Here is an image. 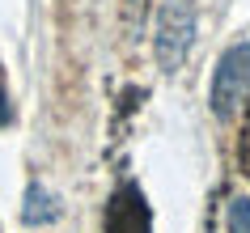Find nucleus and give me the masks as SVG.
I'll use <instances>...</instances> for the list:
<instances>
[{
    "label": "nucleus",
    "mask_w": 250,
    "mask_h": 233,
    "mask_svg": "<svg viewBox=\"0 0 250 233\" xmlns=\"http://www.w3.org/2000/svg\"><path fill=\"white\" fill-rule=\"evenodd\" d=\"M13 119V106H9V89H4V68H0V123Z\"/></svg>",
    "instance_id": "39448f33"
},
{
    "label": "nucleus",
    "mask_w": 250,
    "mask_h": 233,
    "mask_svg": "<svg viewBox=\"0 0 250 233\" xmlns=\"http://www.w3.org/2000/svg\"><path fill=\"white\" fill-rule=\"evenodd\" d=\"M225 220H229V233H250V199H246V195L229 199V212H225Z\"/></svg>",
    "instance_id": "20e7f679"
},
{
    "label": "nucleus",
    "mask_w": 250,
    "mask_h": 233,
    "mask_svg": "<svg viewBox=\"0 0 250 233\" xmlns=\"http://www.w3.org/2000/svg\"><path fill=\"white\" fill-rule=\"evenodd\" d=\"M250 98V39L229 47V51L216 60V72H212V110L216 119H233Z\"/></svg>",
    "instance_id": "f03ea898"
},
{
    "label": "nucleus",
    "mask_w": 250,
    "mask_h": 233,
    "mask_svg": "<svg viewBox=\"0 0 250 233\" xmlns=\"http://www.w3.org/2000/svg\"><path fill=\"white\" fill-rule=\"evenodd\" d=\"M132 4H140V9H145V0H132Z\"/></svg>",
    "instance_id": "423d86ee"
},
{
    "label": "nucleus",
    "mask_w": 250,
    "mask_h": 233,
    "mask_svg": "<svg viewBox=\"0 0 250 233\" xmlns=\"http://www.w3.org/2000/svg\"><path fill=\"white\" fill-rule=\"evenodd\" d=\"M106 233H148V204L136 182H123L106 208Z\"/></svg>",
    "instance_id": "7ed1b4c3"
},
{
    "label": "nucleus",
    "mask_w": 250,
    "mask_h": 233,
    "mask_svg": "<svg viewBox=\"0 0 250 233\" xmlns=\"http://www.w3.org/2000/svg\"><path fill=\"white\" fill-rule=\"evenodd\" d=\"M208 233H212V229H208Z\"/></svg>",
    "instance_id": "0eeeda50"
},
{
    "label": "nucleus",
    "mask_w": 250,
    "mask_h": 233,
    "mask_svg": "<svg viewBox=\"0 0 250 233\" xmlns=\"http://www.w3.org/2000/svg\"><path fill=\"white\" fill-rule=\"evenodd\" d=\"M195 21L199 4L195 0H161L157 9V30H153V51H157L161 72H178L195 42Z\"/></svg>",
    "instance_id": "f257e3e1"
}]
</instances>
